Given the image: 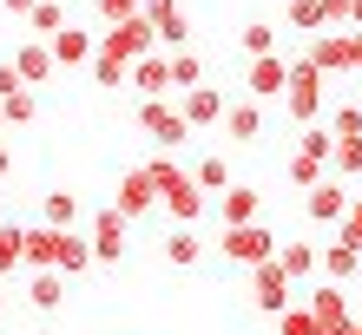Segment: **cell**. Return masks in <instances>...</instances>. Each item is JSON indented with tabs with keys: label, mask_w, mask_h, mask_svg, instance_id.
I'll use <instances>...</instances> for the list:
<instances>
[{
	"label": "cell",
	"mask_w": 362,
	"mask_h": 335,
	"mask_svg": "<svg viewBox=\"0 0 362 335\" xmlns=\"http://www.w3.org/2000/svg\"><path fill=\"white\" fill-rule=\"evenodd\" d=\"M323 99H329V79L316 73L310 59H290V92H284V112L310 132V125L323 118Z\"/></svg>",
	"instance_id": "1"
},
{
	"label": "cell",
	"mask_w": 362,
	"mask_h": 335,
	"mask_svg": "<svg viewBox=\"0 0 362 335\" xmlns=\"http://www.w3.org/2000/svg\"><path fill=\"white\" fill-rule=\"evenodd\" d=\"M224 257L238 269H257V263H276V250H284V237H276L270 224H244V230H224Z\"/></svg>",
	"instance_id": "2"
},
{
	"label": "cell",
	"mask_w": 362,
	"mask_h": 335,
	"mask_svg": "<svg viewBox=\"0 0 362 335\" xmlns=\"http://www.w3.org/2000/svg\"><path fill=\"white\" fill-rule=\"evenodd\" d=\"M99 53H112L119 66H139V59H152L158 53V33H152V20H125V27H105L99 33Z\"/></svg>",
	"instance_id": "3"
},
{
	"label": "cell",
	"mask_w": 362,
	"mask_h": 335,
	"mask_svg": "<svg viewBox=\"0 0 362 335\" xmlns=\"http://www.w3.org/2000/svg\"><path fill=\"white\" fill-rule=\"evenodd\" d=\"M139 125L158 138V152H178V145L191 138V118L172 106V99H139Z\"/></svg>",
	"instance_id": "4"
},
{
	"label": "cell",
	"mask_w": 362,
	"mask_h": 335,
	"mask_svg": "<svg viewBox=\"0 0 362 335\" xmlns=\"http://www.w3.org/2000/svg\"><path fill=\"white\" fill-rule=\"evenodd\" d=\"M290 296H296V283H290L284 263H257V269H250V303H257L264 316H284V309H296Z\"/></svg>",
	"instance_id": "5"
},
{
	"label": "cell",
	"mask_w": 362,
	"mask_h": 335,
	"mask_svg": "<svg viewBox=\"0 0 362 335\" xmlns=\"http://www.w3.org/2000/svg\"><path fill=\"white\" fill-rule=\"evenodd\" d=\"M112 211H119L125 224H139V217H152V211H158V184H152V171H145V164L119 178V191H112Z\"/></svg>",
	"instance_id": "6"
},
{
	"label": "cell",
	"mask_w": 362,
	"mask_h": 335,
	"mask_svg": "<svg viewBox=\"0 0 362 335\" xmlns=\"http://www.w3.org/2000/svg\"><path fill=\"white\" fill-rule=\"evenodd\" d=\"M349 184H336V178H323L316 191H303V217L310 224H323V230H343V217H349Z\"/></svg>",
	"instance_id": "7"
},
{
	"label": "cell",
	"mask_w": 362,
	"mask_h": 335,
	"mask_svg": "<svg viewBox=\"0 0 362 335\" xmlns=\"http://www.w3.org/2000/svg\"><path fill=\"white\" fill-rule=\"evenodd\" d=\"M244 92L257 99V106H264V99H284V92H290V59H284V53L244 59Z\"/></svg>",
	"instance_id": "8"
},
{
	"label": "cell",
	"mask_w": 362,
	"mask_h": 335,
	"mask_svg": "<svg viewBox=\"0 0 362 335\" xmlns=\"http://www.w3.org/2000/svg\"><path fill=\"white\" fill-rule=\"evenodd\" d=\"M303 59H310L323 79H329V73H356V33H316L310 47H303Z\"/></svg>",
	"instance_id": "9"
},
{
	"label": "cell",
	"mask_w": 362,
	"mask_h": 335,
	"mask_svg": "<svg viewBox=\"0 0 362 335\" xmlns=\"http://www.w3.org/2000/svg\"><path fill=\"white\" fill-rule=\"evenodd\" d=\"M218 224H224V230L264 224V191H257V184H230V191L218 197Z\"/></svg>",
	"instance_id": "10"
},
{
	"label": "cell",
	"mask_w": 362,
	"mask_h": 335,
	"mask_svg": "<svg viewBox=\"0 0 362 335\" xmlns=\"http://www.w3.org/2000/svg\"><path fill=\"white\" fill-rule=\"evenodd\" d=\"M310 309H316V329H323V335H349V329H356V316H349V289H343V283H323V289L310 296Z\"/></svg>",
	"instance_id": "11"
},
{
	"label": "cell",
	"mask_w": 362,
	"mask_h": 335,
	"mask_svg": "<svg viewBox=\"0 0 362 335\" xmlns=\"http://www.w3.org/2000/svg\"><path fill=\"white\" fill-rule=\"evenodd\" d=\"M86 237H93V257H99L105 269L125 257V217L112 211V204H99V217H93V230H86Z\"/></svg>",
	"instance_id": "12"
},
{
	"label": "cell",
	"mask_w": 362,
	"mask_h": 335,
	"mask_svg": "<svg viewBox=\"0 0 362 335\" xmlns=\"http://www.w3.org/2000/svg\"><path fill=\"white\" fill-rule=\"evenodd\" d=\"M178 112L191 118V132H198V125H224L230 118V99L218 86H191V92H178Z\"/></svg>",
	"instance_id": "13"
},
{
	"label": "cell",
	"mask_w": 362,
	"mask_h": 335,
	"mask_svg": "<svg viewBox=\"0 0 362 335\" xmlns=\"http://www.w3.org/2000/svg\"><path fill=\"white\" fill-rule=\"evenodd\" d=\"M13 66H20V79L40 92V86H53V73H59V59H53V39H27V47L13 53Z\"/></svg>",
	"instance_id": "14"
},
{
	"label": "cell",
	"mask_w": 362,
	"mask_h": 335,
	"mask_svg": "<svg viewBox=\"0 0 362 335\" xmlns=\"http://www.w3.org/2000/svg\"><path fill=\"white\" fill-rule=\"evenodd\" d=\"M145 20H152L158 47H178V53H185L191 27H185V7H178V0H145Z\"/></svg>",
	"instance_id": "15"
},
{
	"label": "cell",
	"mask_w": 362,
	"mask_h": 335,
	"mask_svg": "<svg viewBox=\"0 0 362 335\" xmlns=\"http://www.w3.org/2000/svg\"><path fill=\"white\" fill-rule=\"evenodd\" d=\"M132 86H139V99H165V92H178V79H172V53L139 59V66H132Z\"/></svg>",
	"instance_id": "16"
},
{
	"label": "cell",
	"mask_w": 362,
	"mask_h": 335,
	"mask_svg": "<svg viewBox=\"0 0 362 335\" xmlns=\"http://www.w3.org/2000/svg\"><path fill=\"white\" fill-rule=\"evenodd\" d=\"M59 243H66V230H53V224H33L27 230V269H33V276L59 269Z\"/></svg>",
	"instance_id": "17"
},
{
	"label": "cell",
	"mask_w": 362,
	"mask_h": 335,
	"mask_svg": "<svg viewBox=\"0 0 362 335\" xmlns=\"http://www.w3.org/2000/svg\"><path fill=\"white\" fill-rule=\"evenodd\" d=\"M158 204H165V217H172V224H191V230H198V217L211 211V197L198 191V178H185V184H178V191H165Z\"/></svg>",
	"instance_id": "18"
},
{
	"label": "cell",
	"mask_w": 362,
	"mask_h": 335,
	"mask_svg": "<svg viewBox=\"0 0 362 335\" xmlns=\"http://www.w3.org/2000/svg\"><path fill=\"white\" fill-rule=\"evenodd\" d=\"M165 263H172V269H198L204 263V237L191 224H172V230H165Z\"/></svg>",
	"instance_id": "19"
},
{
	"label": "cell",
	"mask_w": 362,
	"mask_h": 335,
	"mask_svg": "<svg viewBox=\"0 0 362 335\" xmlns=\"http://www.w3.org/2000/svg\"><path fill=\"white\" fill-rule=\"evenodd\" d=\"M93 53H99V33L93 27H66V33L53 39V59H59V66H93Z\"/></svg>",
	"instance_id": "20"
},
{
	"label": "cell",
	"mask_w": 362,
	"mask_h": 335,
	"mask_svg": "<svg viewBox=\"0 0 362 335\" xmlns=\"http://www.w3.org/2000/svg\"><path fill=\"white\" fill-rule=\"evenodd\" d=\"M356 269H362V250L343 243V237H329V243H323V283H349Z\"/></svg>",
	"instance_id": "21"
},
{
	"label": "cell",
	"mask_w": 362,
	"mask_h": 335,
	"mask_svg": "<svg viewBox=\"0 0 362 335\" xmlns=\"http://www.w3.org/2000/svg\"><path fill=\"white\" fill-rule=\"evenodd\" d=\"M191 178H198V191H204L211 204H218V197L230 191V184H238V178H230V158H218V152H211V158H198V164H191Z\"/></svg>",
	"instance_id": "22"
},
{
	"label": "cell",
	"mask_w": 362,
	"mask_h": 335,
	"mask_svg": "<svg viewBox=\"0 0 362 335\" xmlns=\"http://www.w3.org/2000/svg\"><path fill=\"white\" fill-rule=\"evenodd\" d=\"M224 132L238 138V145H264V106H257V99H244V106H230Z\"/></svg>",
	"instance_id": "23"
},
{
	"label": "cell",
	"mask_w": 362,
	"mask_h": 335,
	"mask_svg": "<svg viewBox=\"0 0 362 335\" xmlns=\"http://www.w3.org/2000/svg\"><path fill=\"white\" fill-rule=\"evenodd\" d=\"M276 263L290 269V283H303V276L323 269V243H284V250H276Z\"/></svg>",
	"instance_id": "24"
},
{
	"label": "cell",
	"mask_w": 362,
	"mask_h": 335,
	"mask_svg": "<svg viewBox=\"0 0 362 335\" xmlns=\"http://www.w3.org/2000/svg\"><path fill=\"white\" fill-rule=\"evenodd\" d=\"M27 303L40 309V316H53V309L66 303V276H59V269H47V276H27Z\"/></svg>",
	"instance_id": "25"
},
{
	"label": "cell",
	"mask_w": 362,
	"mask_h": 335,
	"mask_svg": "<svg viewBox=\"0 0 362 335\" xmlns=\"http://www.w3.org/2000/svg\"><path fill=\"white\" fill-rule=\"evenodd\" d=\"M40 224H53V230H79V197H73V191H47V204H40Z\"/></svg>",
	"instance_id": "26"
},
{
	"label": "cell",
	"mask_w": 362,
	"mask_h": 335,
	"mask_svg": "<svg viewBox=\"0 0 362 335\" xmlns=\"http://www.w3.org/2000/svg\"><path fill=\"white\" fill-rule=\"evenodd\" d=\"M27 27H33V39H59L73 20H66V7H59V0H40V7L27 13Z\"/></svg>",
	"instance_id": "27"
},
{
	"label": "cell",
	"mask_w": 362,
	"mask_h": 335,
	"mask_svg": "<svg viewBox=\"0 0 362 335\" xmlns=\"http://www.w3.org/2000/svg\"><path fill=\"white\" fill-rule=\"evenodd\" d=\"M93 237H79V230H66V243H59V276H79V269H93Z\"/></svg>",
	"instance_id": "28"
},
{
	"label": "cell",
	"mask_w": 362,
	"mask_h": 335,
	"mask_svg": "<svg viewBox=\"0 0 362 335\" xmlns=\"http://www.w3.org/2000/svg\"><path fill=\"white\" fill-rule=\"evenodd\" d=\"M284 171H290V184H296V191H316V184H323V171H329V164H323V158H310V152H303V145H296V152H290V164H284Z\"/></svg>",
	"instance_id": "29"
},
{
	"label": "cell",
	"mask_w": 362,
	"mask_h": 335,
	"mask_svg": "<svg viewBox=\"0 0 362 335\" xmlns=\"http://www.w3.org/2000/svg\"><path fill=\"white\" fill-rule=\"evenodd\" d=\"M284 27L290 33H323V0H290V7H284Z\"/></svg>",
	"instance_id": "30"
},
{
	"label": "cell",
	"mask_w": 362,
	"mask_h": 335,
	"mask_svg": "<svg viewBox=\"0 0 362 335\" xmlns=\"http://www.w3.org/2000/svg\"><path fill=\"white\" fill-rule=\"evenodd\" d=\"M13 269H27V230L0 224V276H13Z\"/></svg>",
	"instance_id": "31"
},
{
	"label": "cell",
	"mask_w": 362,
	"mask_h": 335,
	"mask_svg": "<svg viewBox=\"0 0 362 335\" xmlns=\"http://www.w3.org/2000/svg\"><path fill=\"white\" fill-rule=\"evenodd\" d=\"M238 47H244V59H270L276 53V27L270 20H250V27L238 33Z\"/></svg>",
	"instance_id": "32"
},
{
	"label": "cell",
	"mask_w": 362,
	"mask_h": 335,
	"mask_svg": "<svg viewBox=\"0 0 362 335\" xmlns=\"http://www.w3.org/2000/svg\"><path fill=\"white\" fill-rule=\"evenodd\" d=\"M329 171H336V184L362 178V138H336V158H329Z\"/></svg>",
	"instance_id": "33"
},
{
	"label": "cell",
	"mask_w": 362,
	"mask_h": 335,
	"mask_svg": "<svg viewBox=\"0 0 362 335\" xmlns=\"http://www.w3.org/2000/svg\"><path fill=\"white\" fill-rule=\"evenodd\" d=\"M93 86H105V92H112V86H132V66H119V59L112 53H93Z\"/></svg>",
	"instance_id": "34"
},
{
	"label": "cell",
	"mask_w": 362,
	"mask_h": 335,
	"mask_svg": "<svg viewBox=\"0 0 362 335\" xmlns=\"http://www.w3.org/2000/svg\"><path fill=\"white\" fill-rule=\"evenodd\" d=\"M93 7H99V33H105V27H125V20H139V13H145V0H93Z\"/></svg>",
	"instance_id": "35"
},
{
	"label": "cell",
	"mask_w": 362,
	"mask_h": 335,
	"mask_svg": "<svg viewBox=\"0 0 362 335\" xmlns=\"http://www.w3.org/2000/svg\"><path fill=\"white\" fill-rule=\"evenodd\" d=\"M145 171H152V184H158V197H165V191H178V184L191 178V171H185L178 158H152V164H145Z\"/></svg>",
	"instance_id": "36"
},
{
	"label": "cell",
	"mask_w": 362,
	"mask_h": 335,
	"mask_svg": "<svg viewBox=\"0 0 362 335\" xmlns=\"http://www.w3.org/2000/svg\"><path fill=\"white\" fill-rule=\"evenodd\" d=\"M172 79H178V92L204 86V59H198V53H172Z\"/></svg>",
	"instance_id": "37"
},
{
	"label": "cell",
	"mask_w": 362,
	"mask_h": 335,
	"mask_svg": "<svg viewBox=\"0 0 362 335\" xmlns=\"http://www.w3.org/2000/svg\"><path fill=\"white\" fill-rule=\"evenodd\" d=\"M276 335H323L316 329V309L303 303V309H284V316H276Z\"/></svg>",
	"instance_id": "38"
},
{
	"label": "cell",
	"mask_w": 362,
	"mask_h": 335,
	"mask_svg": "<svg viewBox=\"0 0 362 335\" xmlns=\"http://www.w3.org/2000/svg\"><path fill=\"white\" fill-rule=\"evenodd\" d=\"M329 132L336 138H362V106H336L329 112Z\"/></svg>",
	"instance_id": "39"
},
{
	"label": "cell",
	"mask_w": 362,
	"mask_h": 335,
	"mask_svg": "<svg viewBox=\"0 0 362 335\" xmlns=\"http://www.w3.org/2000/svg\"><path fill=\"white\" fill-rule=\"evenodd\" d=\"M33 112H40V92H13L7 99V125H33Z\"/></svg>",
	"instance_id": "40"
},
{
	"label": "cell",
	"mask_w": 362,
	"mask_h": 335,
	"mask_svg": "<svg viewBox=\"0 0 362 335\" xmlns=\"http://www.w3.org/2000/svg\"><path fill=\"white\" fill-rule=\"evenodd\" d=\"M336 237H343V243H356V250H362V191L349 197V217H343V230H336Z\"/></svg>",
	"instance_id": "41"
},
{
	"label": "cell",
	"mask_w": 362,
	"mask_h": 335,
	"mask_svg": "<svg viewBox=\"0 0 362 335\" xmlns=\"http://www.w3.org/2000/svg\"><path fill=\"white\" fill-rule=\"evenodd\" d=\"M13 92H33V86L20 79V66H13V59H0V99H13Z\"/></svg>",
	"instance_id": "42"
},
{
	"label": "cell",
	"mask_w": 362,
	"mask_h": 335,
	"mask_svg": "<svg viewBox=\"0 0 362 335\" xmlns=\"http://www.w3.org/2000/svg\"><path fill=\"white\" fill-rule=\"evenodd\" d=\"M0 7H7V13H20V20H27V13L40 7V0H0Z\"/></svg>",
	"instance_id": "43"
},
{
	"label": "cell",
	"mask_w": 362,
	"mask_h": 335,
	"mask_svg": "<svg viewBox=\"0 0 362 335\" xmlns=\"http://www.w3.org/2000/svg\"><path fill=\"white\" fill-rule=\"evenodd\" d=\"M349 33H362V0H349Z\"/></svg>",
	"instance_id": "44"
},
{
	"label": "cell",
	"mask_w": 362,
	"mask_h": 335,
	"mask_svg": "<svg viewBox=\"0 0 362 335\" xmlns=\"http://www.w3.org/2000/svg\"><path fill=\"white\" fill-rule=\"evenodd\" d=\"M7 171H13V158H7V145H0V184H7Z\"/></svg>",
	"instance_id": "45"
},
{
	"label": "cell",
	"mask_w": 362,
	"mask_h": 335,
	"mask_svg": "<svg viewBox=\"0 0 362 335\" xmlns=\"http://www.w3.org/2000/svg\"><path fill=\"white\" fill-rule=\"evenodd\" d=\"M356 66H362V33H356Z\"/></svg>",
	"instance_id": "46"
},
{
	"label": "cell",
	"mask_w": 362,
	"mask_h": 335,
	"mask_svg": "<svg viewBox=\"0 0 362 335\" xmlns=\"http://www.w3.org/2000/svg\"><path fill=\"white\" fill-rule=\"evenodd\" d=\"M0 322H7V296H0Z\"/></svg>",
	"instance_id": "47"
},
{
	"label": "cell",
	"mask_w": 362,
	"mask_h": 335,
	"mask_svg": "<svg viewBox=\"0 0 362 335\" xmlns=\"http://www.w3.org/2000/svg\"><path fill=\"white\" fill-rule=\"evenodd\" d=\"M0 125H7V99H0Z\"/></svg>",
	"instance_id": "48"
},
{
	"label": "cell",
	"mask_w": 362,
	"mask_h": 335,
	"mask_svg": "<svg viewBox=\"0 0 362 335\" xmlns=\"http://www.w3.org/2000/svg\"><path fill=\"white\" fill-rule=\"evenodd\" d=\"M349 335H362V322H356V329H349Z\"/></svg>",
	"instance_id": "49"
}]
</instances>
